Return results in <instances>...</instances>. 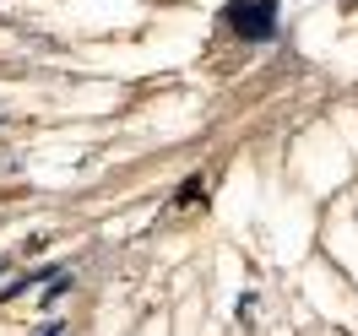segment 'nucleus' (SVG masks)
<instances>
[{
  "label": "nucleus",
  "mask_w": 358,
  "mask_h": 336,
  "mask_svg": "<svg viewBox=\"0 0 358 336\" xmlns=\"http://www.w3.org/2000/svg\"><path fill=\"white\" fill-rule=\"evenodd\" d=\"M228 22L239 27L245 38H271V22H277V6H271V0H255V6H245V0H239V6L228 11Z\"/></svg>",
  "instance_id": "1"
},
{
  "label": "nucleus",
  "mask_w": 358,
  "mask_h": 336,
  "mask_svg": "<svg viewBox=\"0 0 358 336\" xmlns=\"http://www.w3.org/2000/svg\"><path fill=\"white\" fill-rule=\"evenodd\" d=\"M0 271H6V261H0Z\"/></svg>",
  "instance_id": "2"
}]
</instances>
